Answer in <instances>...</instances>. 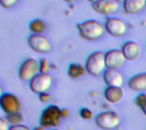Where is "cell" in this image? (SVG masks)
I'll list each match as a JSON object with an SVG mask.
<instances>
[{
	"instance_id": "1",
	"label": "cell",
	"mask_w": 146,
	"mask_h": 130,
	"mask_svg": "<svg viewBox=\"0 0 146 130\" xmlns=\"http://www.w3.org/2000/svg\"><path fill=\"white\" fill-rule=\"evenodd\" d=\"M80 36L87 41H97L104 37L106 30L104 25L96 20H88L77 24Z\"/></svg>"
},
{
	"instance_id": "2",
	"label": "cell",
	"mask_w": 146,
	"mask_h": 130,
	"mask_svg": "<svg viewBox=\"0 0 146 130\" xmlns=\"http://www.w3.org/2000/svg\"><path fill=\"white\" fill-rule=\"evenodd\" d=\"M87 73L93 77H98L106 71L105 54L101 51H96L91 54L86 59L85 65Z\"/></svg>"
},
{
	"instance_id": "3",
	"label": "cell",
	"mask_w": 146,
	"mask_h": 130,
	"mask_svg": "<svg viewBox=\"0 0 146 130\" xmlns=\"http://www.w3.org/2000/svg\"><path fill=\"white\" fill-rule=\"evenodd\" d=\"M61 110L59 106L55 105H50L46 107L41 113L39 123L40 126L44 128H56L60 125L62 116Z\"/></svg>"
},
{
	"instance_id": "4",
	"label": "cell",
	"mask_w": 146,
	"mask_h": 130,
	"mask_svg": "<svg viewBox=\"0 0 146 130\" xmlns=\"http://www.w3.org/2000/svg\"><path fill=\"white\" fill-rule=\"evenodd\" d=\"M39 73V62L34 58L25 60L21 65L18 72L19 78L23 82H30Z\"/></svg>"
},
{
	"instance_id": "5",
	"label": "cell",
	"mask_w": 146,
	"mask_h": 130,
	"mask_svg": "<svg viewBox=\"0 0 146 130\" xmlns=\"http://www.w3.org/2000/svg\"><path fill=\"white\" fill-rule=\"evenodd\" d=\"M53 83V77L49 73H38L30 82L29 87L31 90L37 95L48 92Z\"/></svg>"
},
{
	"instance_id": "6",
	"label": "cell",
	"mask_w": 146,
	"mask_h": 130,
	"mask_svg": "<svg viewBox=\"0 0 146 130\" xmlns=\"http://www.w3.org/2000/svg\"><path fill=\"white\" fill-rule=\"evenodd\" d=\"M95 123L98 128L104 130H112L116 129L120 123L121 119L119 115L112 111H107L99 113L95 119Z\"/></svg>"
},
{
	"instance_id": "7",
	"label": "cell",
	"mask_w": 146,
	"mask_h": 130,
	"mask_svg": "<svg viewBox=\"0 0 146 130\" xmlns=\"http://www.w3.org/2000/svg\"><path fill=\"white\" fill-rule=\"evenodd\" d=\"M0 106L2 110L7 115L18 113L21 109V105L19 99L10 93L2 94L0 97Z\"/></svg>"
},
{
	"instance_id": "8",
	"label": "cell",
	"mask_w": 146,
	"mask_h": 130,
	"mask_svg": "<svg viewBox=\"0 0 146 130\" xmlns=\"http://www.w3.org/2000/svg\"><path fill=\"white\" fill-rule=\"evenodd\" d=\"M29 47L35 52L40 54L49 53L51 49V43L49 39L40 34H32L27 39Z\"/></svg>"
},
{
	"instance_id": "9",
	"label": "cell",
	"mask_w": 146,
	"mask_h": 130,
	"mask_svg": "<svg viewBox=\"0 0 146 130\" xmlns=\"http://www.w3.org/2000/svg\"><path fill=\"white\" fill-rule=\"evenodd\" d=\"M104 26L106 32L115 37H121L124 36L127 30L126 23L122 20L116 17L107 18Z\"/></svg>"
},
{
	"instance_id": "10",
	"label": "cell",
	"mask_w": 146,
	"mask_h": 130,
	"mask_svg": "<svg viewBox=\"0 0 146 130\" xmlns=\"http://www.w3.org/2000/svg\"><path fill=\"white\" fill-rule=\"evenodd\" d=\"M126 60H127L121 50L111 49L105 53V62L107 69L118 70L124 66Z\"/></svg>"
},
{
	"instance_id": "11",
	"label": "cell",
	"mask_w": 146,
	"mask_h": 130,
	"mask_svg": "<svg viewBox=\"0 0 146 130\" xmlns=\"http://www.w3.org/2000/svg\"><path fill=\"white\" fill-rule=\"evenodd\" d=\"M92 9L103 15H110L119 9V3L115 0H98L92 3Z\"/></svg>"
},
{
	"instance_id": "12",
	"label": "cell",
	"mask_w": 146,
	"mask_h": 130,
	"mask_svg": "<svg viewBox=\"0 0 146 130\" xmlns=\"http://www.w3.org/2000/svg\"><path fill=\"white\" fill-rule=\"evenodd\" d=\"M121 51L128 61H135L138 60L141 54V47L139 43L133 41H128L122 45Z\"/></svg>"
},
{
	"instance_id": "13",
	"label": "cell",
	"mask_w": 146,
	"mask_h": 130,
	"mask_svg": "<svg viewBox=\"0 0 146 130\" xmlns=\"http://www.w3.org/2000/svg\"><path fill=\"white\" fill-rule=\"evenodd\" d=\"M104 80L108 87H121L124 78L118 70L107 69L104 72Z\"/></svg>"
},
{
	"instance_id": "14",
	"label": "cell",
	"mask_w": 146,
	"mask_h": 130,
	"mask_svg": "<svg viewBox=\"0 0 146 130\" xmlns=\"http://www.w3.org/2000/svg\"><path fill=\"white\" fill-rule=\"evenodd\" d=\"M125 96V91L121 87H107L104 90L105 99L112 104L120 103Z\"/></svg>"
},
{
	"instance_id": "15",
	"label": "cell",
	"mask_w": 146,
	"mask_h": 130,
	"mask_svg": "<svg viewBox=\"0 0 146 130\" xmlns=\"http://www.w3.org/2000/svg\"><path fill=\"white\" fill-rule=\"evenodd\" d=\"M128 87L138 92H143L146 90V72L139 73L134 75L128 81Z\"/></svg>"
},
{
	"instance_id": "16",
	"label": "cell",
	"mask_w": 146,
	"mask_h": 130,
	"mask_svg": "<svg viewBox=\"0 0 146 130\" xmlns=\"http://www.w3.org/2000/svg\"><path fill=\"white\" fill-rule=\"evenodd\" d=\"M146 6V0H125L123 8L127 14H136L141 12Z\"/></svg>"
},
{
	"instance_id": "17",
	"label": "cell",
	"mask_w": 146,
	"mask_h": 130,
	"mask_svg": "<svg viewBox=\"0 0 146 130\" xmlns=\"http://www.w3.org/2000/svg\"><path fill=\"white\" fill-rule=\"evenodd\" d=\"M87 73L86 68L85 66L79 63H72L69 65L68 69V74L71 78L78 79L84 77Z\"/></svg>"
},
{
	"instance_id": "18",
	"label": "cell",
	"mask_w": 146,
	"mask_h": 130,
	"mask_svg": "<svg viewBox=\"0 0 146 130\" xmlns=\"http://www.w3.org/2000/svg\"><path fill=\"white\" fill-rule=\"evenodd\" d=\"M29 29L33 34L42 35L46 30V23L40 19H34L29 24Z\"/></svg>"
},
{
	"instance_id": "19",
	"label": "cell",
	"mask_w": 146,
	"mask_h": 130,
	"mask_svg": "<svg viewBox=\"0 0 146 130\" xmlns=\"http://www.w3.org/2000/svg\"><path fill=\"white\" fill-rule=\"evenodd\" d=\"M6 120L10 124L11 126H15V125H20L22 124L23 123V117L22 115L18 112V113H13V114H9L6 116Z\"/></svg>"
},
{
	"instance_id": "20",
	"label": "cell",
	"mask_w": 146,
	"mask_h": 130,
	"mask_svg": "<svg viewBox=\"0 0 146 130\" xmlns=\"http://www.w3.org/2000/svg\"><path fill=\"white\" fill-rule=\"evenodd\" d=\"M39 62V73H48L51 68V65L50 63V61L45 59H40Z\"/></svg>"
},
{
	"instance_id": "21",
	"label": "cell",
	"mask_w": 146,
	"mask_h": 130,
	"mask_svg": "<svg viewBox=\"0 0 146 130\" xmlns=\"http://www.w3.org/2000/svg\"><path fill=\"white\" fill-rule=\"evenodd\" d=\"M80 117L84 120H91L94 117V114H93L92 111L88 109V108H82V109H80Z\"/></svg>"
},
{
	"instance_id": "22",
	"label": "cell",
	"mask_w": 146,
	"mask_h": 130,
	"mask_svg": "<svg viewBox=\"0 0 146 130\" xmlns=\"http://www.w3.org/2000/svg\"><path fill=\"white\" fill-rule=\"evenodd\" d=\"M135 103L136 105L140 108V109H144V107L146 105V95L145 94H140L139 95L136 99H135Z\"/></svg>"
},
{
	"instance_id": "23",
	"label": "cell",
	"mask_w": 146,
	"mask_h": 130,
	"mask_svg": "<svg viewBox=\"0 0 146 130\" xmlns=\"http://www.w3.org/2000/svg\"><path fill=\"white\" fill-rule=\"evenodd\" d=\"M18 1L19 0H0V3L3 8L10 9V8H13L15 5H16Z\"/></svg>"
},
{
	"instance_id": "24",
	"label": "cell",
	"mask_w": 146,
	"mask_h": 130,
	"mask_svg": "<svg viewBox=\"0 0 146 130\" xmlns=\"http://www.w3.org/2000/svg\"><path fill=\"white\" fill-rule=\"evenodd\" d=\"M38 100L42 103H48L49 101L51 100V95L48 92L42 93V94L38 95Z\"/></svg>"
},
{
	"instance_id": "25",
	"label": "cell",
	"mask_w": 146,
	"mask_h": 130,
	"mask_svg": "<svg viewBox=\"0 0 146 130\" xmlns=\"http://www.w3.org/2000/svg\"><path fill=\"white\" fill-rule=\"evenodd\" d=\"M9 123L7 122L6 118H0V130H9Z\"/></svg>"
},
{
	"instance_id": "26",
	"label": "cell",
	"mask_w": 146,
	"mask_h": 130,
	"mask_svg": "<svg viewBox=\"0 0 146 130\" xmlns=\"http://www.w3.org/2000/svg\"><path fill=\"white\" fill-rule=\"evenodd\" d=\"M9 130H31L30 128H28L26 125L20 124V125H15V126H10Z\"/></svg>"
},
{
	"instance_id": "27",
	"label": "cell",
	"mask_w": 146,
	"mask_h": 130,
	"mask_svg": "<svg viewBox=\"0 0 146 130\" xmlns=\"http://www.w3.org/2000/svg\"><path fill=\"white\" fill-rule=\"evenodd\" d=\"M69 113H70L69 110H68V109H66V108L62 109V110H61V116H62V118H68V117L69 116Z\"/></svg>"
},
{
	"instance_id": "28",
	"label": "cell",
	"mask_w": 146,
	"mask_h": 130,
	"mask_svg": "<svg viewBox=\"0 0 146 130\" xmlns=\"http://www.w3.org/2000/svg\"><path fill=\"white\" fill-rule=\"evenodd\" d=\"M33 130H48L46 128L43 127V126H38L36 128H34Z\"/></svg>"
},
{
	"instance_id": "29",
	"label": "cell",
	"mask_w": 146,
	"mask_h": 130,
	"mask_svg": "<svg viewBox=\"0 0 146 130\" xmlns=\"http://www.w3.org/2000/svg\"><path fill=\"white\" fill-rule=\"evenodd\" d=\"M64 1H66V2H68V3H74V2H75V1H77V0H64Z\"/></svg>"
},
{
	"instance_id": "30",
	"label": "cell",
	"mask_w": 146,
	"mask_h": 130,
	"mask_svg": "<svg viewBox=\"0 0 146 130\" xmlns=\"http://www.w3.org/2000/svg\"><path fill=\"white\" fill-rule=\"evenodd\" d=\"M142 111L144 112V113H145V116H146V105H145V106L144 107V109H143Z\"/></svg>"
},
{
	"instance_id": "31",
	"label": "cell",
	"mask_w": 146,
	"mask_h": 130,
	"mask_svg": "<svg viewBox=\"0 0 146 130\" xmlns=\"http://www.w3.org/2000/svg\"><path fill=\"white\" fill-rule=\"evenodd\" d=\"M87 1H89V2H91L92 3H95V2H97V1H98V0H87Z\"/></svg>"
},
{
	"instance_id": "32",
	"label": "cell",
	"mask_w": 146,
	"mask_h": 130,
	"mask_svg": "<svg viewBox=\"0 0 146 130\" xmlns=\"http://www.w3.org/2000/svg\"><path fill=\"white\" fill-rule=\"evenodd\" d=\"M115 1H117L118 3H123V2H124L125 0H115Z\"/></svg>"
},
{
	"instance_id": "33",
	"label": "cell",
	"mask_w": 146,
	"mask_h": 130,
	"mask_svg": "<svg viewBox=\"0 0 146 130\" xmlns=\"http://www.w3.org/2000/svg\"><path fill=\"white\" fill-rule=\"evenodd\" d=\"M53 130H58V129H53Z\"/></svg>"
}]
</instances>
